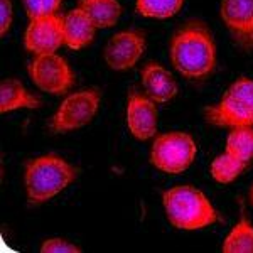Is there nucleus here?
I'll return each instance as SVG.
<instances>
[{
	"instance_id": "obj_1",
	"label": "nucleus",
	"mask_w": 253,
	"mask_h": 253,
	"mask_svg": "<svg viewBox=\"0 0 253 253\" xmlns=\"http://www.w3.org/2000/svg\"><path fill=\"white\" fill-rule=\"evenodd\" d=\"M170 61L186 78H208L216 68V46L211 31L198 20L181 26L170 39Z\"/></svg>"
},
{
	"instance_id": "obj_2",
	"label": "nucleus",
	"mask_w": 253,
	"mask_h": 253,
	"mask_svg": "<svg viewBox=\"0 0 253 253\" xmlns=\"http://www.w3.org/2000/svg\"><path fill=\"white\" fill-rule=\"evenodd\" d=\"M80 170L59 156H41L27 162L24 182L29 206L44 205L78 179Z\"/></svg>"
},
{
	"instance_id": "obj_3",
	"label": "nucleus",
	"mask_w": 253,
	"mask_h": 253,
	"mask_svg": "<svg viewBox=\"0 0 253 253\" xmlns=\"http://www.w3.org/2000/svg\"><path fill=\"white\" fill-rule=\"evenodd\" d=\"M167 219L177 230L194 231L218 221V213L205 193L193 186H174L162 196Z\"/></svg>"
},
{
	"instance_id": "obj_4",
	"label": "nucleus",
	"mask_w": 253,
	"mask_h": 253,
	"mask_svg": "<svg viewBox=\"0 0 253 253\" xmlns=\"http://www.w3.org/2000/svg\"><path fill=\"white\" fill-rule=\"evenodd\" d=\"M205 118L211 125L223 128L253 126V80H236L218 105L205 110Z\"/></svg>"
},
{
	"instance_id": "obj_5",
	"label": "nucleus",
	"mask_w": 253,
	"mask_h": 253,
	"mask_svg": "<svg viewBox=\"0 0 253 253\" xmlns=\"http://www.w3.org/2000/svg\"><path fill=\"white\" fill-rule=\"evenodd\" d=\"M196 144L186 132H167L156 137L150 150L154 167L167 174H181L191 167L196 157Z\"/></svg>"
},
{
	"instance_id": "obj_6",
	"label": "nucleus",
	"mask_w": 253,
	"mask_h": 253,
	"mask_svg": "<svg viewBox=\"0 0 253 253\" xmlns=\"http://www.w3.org/2000/svg\"><path fill=\"white\" fill-rule=\"evenodd\" d=\"M100 100L101 96L96 88H86L71 93L64 98L58 112L51 118L49 128L54 133H64L88 125L100 108Z\"/></svg>"
},
{
	"instance_id": "obj_7",
	"label": "nucleus",
	"mask_w": 253,
	"mask_h": 253,
	"mask_svg": "<svg viewBox=\"0 0 253 253\" xmlns=\"http://www.w3.org/2000/svg\"><path fill=\"white\" fill-rule=\"evenodd\" d=\"M29 75L41 91L51 95H64L75 84V75L68 61L56 52L36 56L29 66Z\"/></svg>"
},
{
	"instance_id": "obj_8",
	"label": "nucleus",
	"mask_w": 253,
	"mask_h": 253,
	"mask_svg": "<svg viewBox=\"0 0 253 253\" xmlns=\"http://www.w3.org/2000/svg\"><path fill=\"white\" fill-rule=\"evenodd\" d=\"M145 51V34L138 29L113 34L105 46L103 56L107 64L115 71H126L138 63Z\"/></svg>"
},
{
	"instance_id": "obj_9",
	"label": "nucleus",
	"mask_w": 253,
	"mask_h": 253,
	"mask_svg": "<svg viewBox=\"0 0 253 253\" xmlns=\"http://www.w3.org/2000/svg\"><path fill=\"white\" fill-rule=\"evenodd\" d=\"M64 44L63 15L51 14L31 19L24 34V46L29 52L47 54L56 52Z\"/></svg>"
},
{
	"instance_id": "obj_10",
	"label": "nucleus",
	"mask_w": 253,
	"mask_h": 253,
	"mask_svg": "<svg viewBox=\"0 0 253 253\" xmlns=\"http://www.w3.org/2000/svg\"><path fill=\"white\" fill-rule=\"evenodd\" d=\"M221 19L235 42L253 51V0H221Z\"/></svg>"
},
{
	"instance_id": "obj_11",
	"label": "nucleus",
	"mask_w": 253,
	"mask_h": 253,
	"mask_svg": "<svg viewBox=\"0 0 253 253\" xmlns=\"http://www.w3.org/2000/svg\"><path fill=\"white\" fill-rule=\"evenodd\" d=\"M159 112L156 101L133 91L126 103V126L137 140H149L157 133Z\"/></svg>"
},
{
	"instance_id": "obj_12",
	"label": "nucleus",
	"mask_w": 253,
	"mask_h": 253,
	"mask_svg": "<svg viewBox=\"0 0 253 253\" xmlns=\"http://www.w3.org/2000/svg\"><path fill=\"white\" fill-rule=\"evenodd\" d=\"M142 84L147 96L156 103H167L177 95V81L172 73L157 63H149L144 66Z\"/></svg>"
},
{
	"instance_id": "obj_13",
	"label": "nucleus",
	"mask_w": 253,
	"mask_h": 253,
	"mask_svg": "<svg viewBox=\"0 0 253 253\" xmlns=\"http://www.w3.org/2000/svg\"><path fill=\"white\" fill-rule=\"evenodd\" d=\"M98 27L93 20L88 17L86 12L80 7L69 10L63 17V31H64V46L73 51H78L89 46L95 39Z\"/></svg>"
},
{
	"instance_id": "obj_14",
	"label": "nucleus",
	"mask_w": 253,
	"mask_h": 253,
	"mask_svg": "<svg viewBox=\"0 0 253 253\" xmlns=\"http://www.w3.org/2000/svg\"><path fill=\"white\" fill-rule=\"evenodd\" d=\"M41 107V100L24 88L19 80L9 78L0 84V112L9 113L15 110H36Z\"/></svg>"
},
{
	"instance_id": "obj_15",
	"label": "nucleus",
	"mask_w": 253,
	"mask_h": 253,
	"mask_svg": "<svg viewBox=\"0 0 253 253\" xmlns=\"http://www.w3.org/2000/svg\"><path fill=\"white\" fill-rule=\"evenodd\" d=\"M78 7L86 12L98 29L113 27L122 15V5L118 0H80Z\"/></svg>"
},
{
	"instance_id": "obj_16",
	"label": "nucleus",
	"mask_w": 253,
	"mask_h": 253,
	"mask_svg": "<svg viewBox=\"0 0 253 253\" xmlns=\"http://www.w3.org/2000/svg\"><path fill=\"white\" fill-rule=\"evenodd\" d=\"M221 250L224 253H253V224L247 214H242L240 221L224 238Z\"/></svg>"
},
{
	"instance_id": "obj_17",
	"label": "nucleus",
	"mask_w": 253,
	"mask_h": 253,
	"mask_svg": "<svg viewBox=\"0 0 253 253\" xmlns=\"http://www.w3.org/2000/svg\"><path fill=\"white\" fill-rule=\"evenodd\" d=\"M247 166H248V162H243V161H240V159L233 157L231 154L224 152L211 162L210 172H211V177H213L216 182H219V184H230V182H233L235 179L247 169Z\"/></svg>"
},
{
	"instance_id": "obj_18",
	"label": "nucleus",
	"mask_w": 253,
	"mask_h": 253,
	"mask_svg": "<svg viewBox=\"0 0 253 253\" xmlns=\"http://www.w3.org/2000/svg\"><path fill=\"white\" fill-rule=\"evenodd\" d=\"M226 152L243 162L253 161V126L231 128L226 138Z\"/></svg>"
},
{
	"instance_id": "obj_19",
	"label": "nucleus",
	"mask_w": 253,
	"mask_h": 253,
	"mask_svg": "<svg viewBox=\"0 0 253 253\" xmlns=\"http://www.w3.org/2000/svg\"><path fill=\"white\" fill-rule=\"evenodd\" d=\"M184 0H137V12L142 17L169 19L182 9Z\"/></svg>"
},
{
	"instance_id": "obj_20",
	"label": "nucleus",
	"mask_w": 253,
	"mask_h": 253,
	"mask_svg": "<svg viewBox=\"0 0 253 253\" xmlns=\"http://www.w3.org/2000/svg\"><path fill=\"white\" fill-rule=\"evenodd\" d=\"M24 9L29 19L42 17V15H51L59 10L63 0H22Z\"/></svg>"
},
{
	"instance_id": "obj_21",
	"label": "nucleus",
	"mask_w": 253,
	"mask_h": 253,
	"mask_svg": "<svg viewBox=\"0 0 253 253\" xmlns=\"http://www.w3.org/2000/svg\"><path fill=\"white\" fill-rule=\"evenodd\" d=\"M42 253H80L81 248L64 238H49L41 245Z\"/></svg>"
},
{
	"instance_id": "obj_22",
	"label": "nucleus",
	"mask_w": 253,
	"mask_h": 253,
	"mask_svg": "<svg viewBox=\"0 0 253 253\" xmlns=\"http://www.w3.org/2000/svg\"><path fill=\"white\" fill-rule=\"evenodd\" d=\"M14 20V7L10 0H0V34L5 36L9 32Z\"/></svg>"
},
{
	"instance_id": "obj_23",
	"label": "nucleus",
	"mask_w": 253,
	"mask_h": 253,
	"mask_svg": "<svg viewBox=\"0 0 253 253\" xmlns=\"http://www.w3.org/2000/svg\"><path fill=\"white\" fill-rule=\"evenodd\" d=\"M250 198H252V203H253V186H252V191H250Z\"/></svg>"
}]
</instances>
